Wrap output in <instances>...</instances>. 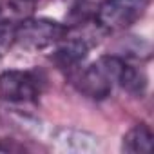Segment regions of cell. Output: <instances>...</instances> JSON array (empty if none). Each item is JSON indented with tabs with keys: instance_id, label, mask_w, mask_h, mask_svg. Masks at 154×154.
Wrapping results in <instances>:
<instances>
[{
	"instance_id": "3957f363",
	"label": "cell",
	"mask_w": 154,
	"mask_h": 154,
	"mask_svg": "<svg viewBox=\"0 0 154 154\" xmlns=\"http://www.w3.org/2000/svg\"><path fill=\"white\" fill-rule=\"evenodd\" d=\"M67 27L56 20L49 18H26L15 27V44L26 51H44L56 45Z\"/></svg>"
},
{
	"instance_id": "8992f818",
	"label": "cell",
	"mask_w": 154,
	"mask_h": 154,
	"mask_svg": "<svg viewBox=\"0 0 154 154\" xmlns=\"http://www.w3.org/2000/svg\"><path fill=\"white\" fill-rule=\"evenodd\" d=\"M122 150L123 152H150L152 150V131L145 123H138L132 129L127 131V134L122 140Z\"/></svg>"
},
{
	"instance_id": "52a82bcc",
	"label": "cell",
	"mask_w": 154,
	"mask_h": 154,
	"mask_svg": "<svg viewBox=\"0 0 154 154\" xmlns=\"http://www.w3.org/2000/svg\"><path fill=\"white\" fill-rule=\"evenodd\" d=\"M118 85L122 89H125L127 93H131L132 96H143L145 91H147V76L141 69L131 65L125 62L123 69H122V74H120V82Z\"/></svg>"
},
{
	"instance_id": "ba28073f",
	"label": "cell",
	"mask_w": 154,
	"mask_h": 154,
	"mask_svg": "<svg viewBox=\"0 0 154 154\" xmlns=\"http://www.w3.org/2000/svg\"><path fill=\"white\" fill-rule=\"evenodd\" d=\"M15 22L0 18V58H4L15 45Z\"/></svg>"
},
{
	"instance_id": "277c9868",
	"label": "cell",
	"mask_w": 154,
	"mask_h": 154,
	"mask_svg": "<svg viewBox=\"0 0 154 154\" xmlns=\"http://www.w3.org/2000/svg\"><path fill=\"white\" fill-rule=\"evenodd\" d=\"M102 33L105 31L98 24L94 27H76V29L67 27V33L56 44L54 62L60 67H76L98 44V36Z\"/></svg>"
},
{
	"instance_id": "6da1fadb",
	"label": "cell",
	"mask_w": 154,
	"mask_h": 154,
	"mask_svg": "<svg viewBox=\"0 0 154 154\" xmlns=\"http://www.w3.org/2000/svg\"><path fill=\"white\" fill-rule=\"evenodd\" d=\"M125 60L116 54L100 56L96 62L87 65L74 80V85L82 94L93 100H103L111 96L120 82V74Z\"/></svg>"
},
{
	"instance_id": "7a4b0ae2",
	"label": "cell",
	"mask_w": 154,
	"mask_h": 154,
	"mask_svg": "<svg viewBox=\"0 0 154 154\" xmlns=\"http://www.w3.org/2000/svg\"><path fill=\"white\" fill-rule=\"evenodd\" d=\"M45 87L44 74L31 69H8L0 72V100L8 103H33Z\"/></svg>"
},
{
	"instance_id": "5b68a950",
	"label": "cell",
	"mask_w": 154,
	"mask_h": 154,
	"mask_svg": "<svg viewBox=\"0 0 154 154\" xmlns=\"http://www.w3.org/2000/svg\"><path fill=\"white\" fill-rule=\"evenodd\" d=\"M149 0H105L96 11V24L105 33H116L136 24L147 11Z\"/></svg>"
}]
</instances>
